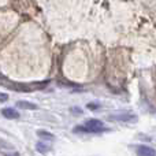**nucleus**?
I'll return each mask as SVG.
<instances>
[{
  "label": "nucleus",
  "mask_w": 156,
  "mask_h": 156,
  "mask_svg": "<svg viewBox=\"0 0 156 156\" xmlns=\"http://www.w3.org/2000/svg\"><path fill=\"white\" fill-rule=\"evenodd\" d=\"M110 121H118V122H134L137 116L133 112H121V114H114V115L108 116Z\"/></svg>",
  "instance_id": "1"
},
{
  "label": "nucleus",
  "mask_w": 156,
  "mask_h": 156,
  "mask_svg": "<svg viewBox=\"0 0 156 156\" xmlns=\"http://www.w3.org/2000/svg\"><path fill=\"white\" fill-rule=\"evenodd\" d=\"M105 127L104 126H99V127H93V126H86V125H83V126H78L74 129V132L76 133H103L105 132Z\"/></svg>",
  "instance_id": "2"
},
{
  "label": "nucleus",
  "mask_w": 156,
  "mask_h": 156,
  "mask_svg": "<svg viewBox=\"0 0 156 156\" xmlns=\"http://www.w3.org/2000/svg\"><path fill=\"white\" fill-rule=\"evenodd\" d=\"M136 154L137 156H156V151L148 145H138Z\"/></svg>",
  "instance_id": "3"
},
{
  "label": "nucleus",
  "mask_w": 156,
  "mask_h": 156,
  "mask_svg": "<svg viewBox=\"0 0 156 156\" xmlns=\"http://www.w3.org/2000/svg\"><path fill=\"white\" fill-rule=\"evenodd\" d=\"M2 115L7 119H18L19 118V112L15 111L14 108H3L2 110Z\"/></svg>",
  "instance_id": "4"
},
{
  "label": "nucleus",
  "mask_w": 156,
  "mask_h": 156,
  "mask_svg": "<svg viewBox=\"0 0 156 156\" xmlns=\"http://www.w3.org/2000/svg\"><path fill=\"white\" fill-rule=\"evenodd\" d=\"M16 107L22 108V110H36V108H37V105L33 104V103H30V101L19 100V101H16Z\"/></svg>",
  "instance_id": "5"
},
{
  "label": "nucleus",
  "mask_w": 156,
  "mask_h": 156,
  "mask_svg": "<svg viewBox=\"0 0 156 156\" xmlns=\"http://www.w3.org/2000/svg\"><path fill=\"white\" fill-rule=\"evenodd\" d=\"M37 136H38V137H41V138H44V140H48V141H52V140L55 138L54 134H51V133L45 132V130H38V132H37Z\"/></svg>",
  "instance_id": "6"
},
{
  "label": "nucleus",
  "mask_w": 156,
  "mask_h": 156,
  "mask_svg": "<svg viewBox=\"0 0 156 156\" xmlns=\"http://www.w3.org/2000/svg\"><path fill=\"white\" fill-rule=\"evenodd\" d=\"M36 149H37L38 152H41V154H47V152L49 151V147L45 145L44 143H37L36 144Z\"/></svg>",
  "instance_id": "7"
},
{
  "label": "nucleus",
  "mask_w": 156,
  "mask_h": 156,
  "mask_svg": "<svg viewBox=\"0 0 156 156\" xmlns=\"http://www.w3.org/2000/svg\"><path fill=\"white\" fill-rule=\"evenodd\" d=\"M86 126H93V127H99V126H103V122L99 121V119H89L86 122Z\"/></svg>",
  "instance_id": "8"
},
{
  "label": "nucleus",
  "mask_w": 156,
  "mask_h": 156,
  "mask_svg": "<svg viewBox=\"0 0 156 156\" xmlns=\"http://www.w3.org/2000/svg\"><path fill=\"white\" fill-rule=\"evenodd\" d=\"M7 100H8V94L0 92V103H4V101H7Z\"/></svg>",
  "instance_id": "9"
},
{
  "label": "nucleus",
  "mask_w": 156,
  "mask_h": 156,
  "mask_svg": "<svg viewBox=\"0 0 156 156\" xmlns=\"http://www.w3.org/2000/svg\"><path fill=\"white\" fill-rule=\"evenodd\" d=\"M88 108L89 110H96V108H99V104H96V103H90V104H88Z\"/></svg>",
  "instance_id": "10"
},
{
  "label": "nucleus",
  "mask_w": 156,
  "mask_h": 156,
  "mask_svg": "<svg viewBox=\"0 0 156 156\" xmlns=\"http://www.w3.org/2000/svg\"><path fill=\"white\" fill-rule=\"evenodd\" d=\"M8 156H18V154H15V155H8Z\"/></svg>",
  "instance_id": "11"
}]
</instances>
